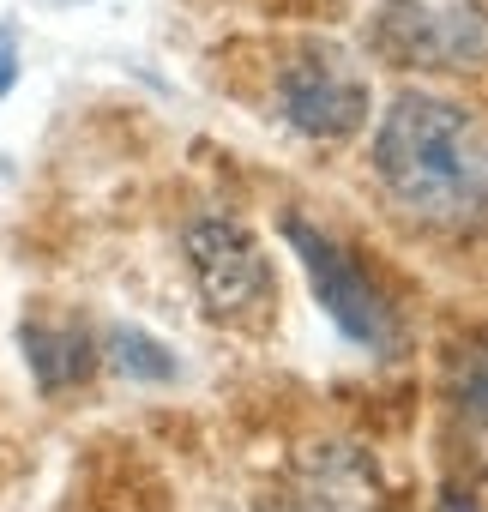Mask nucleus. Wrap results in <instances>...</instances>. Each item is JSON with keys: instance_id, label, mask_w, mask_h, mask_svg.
I'll return each instance as SVG.
<instances>
[{"instance_id": "obj_1", "label": "nucleus", "mask_w": 488, "mask_h": 512, "mask_svg": "<svg viewBox=\"0 0 488 512\" xmlns=\"http://www.w3.org/2000/svg\"><path fill=\"white\" fill-rule=\"evenodd\" d=\"M374 175L398 211L446 235H488V121L434 91H398L374 127Z\"/></svg>"}, {"instance_id": "obj_5", "label": "nucleus", "mask_w": 488, "mask_h": 512, "mask_svg": "<svg viewBox=\"0 0 488 512\" xmlns=\"http://www.w3.org/2000/svg\"><path fill=\"white\" fill-rule=\"evenodd\" d=\"M374 49L392 67H458L488 55V25L464 7H428V0H380Z\"/></svg>"}, {"instance_id": "obj_6", "label": "nucleus", "mask_w": 488, "mask_h": 512, "mask_svg": "<svg viewBox=\"0 0 488 512\" xmlns=\"http://www.w3.org/2000/svg\"><path fill=\"white\" fill-rule=\"evenodd\" d=\"M19 350H25V368H31V380H37L43 398H61L67 386H85L91 368L103 362L97 356V338L79 320H61V314L55 320L49 314H31L19 326Z\"/></svg>"}, {"instance_id": "obj_8", "label": "nucleus", "mask_w": 488, "mask_h": 512, "mask_svg": "<svg viewBox=\"0 0 488 512\" xmlns=\"http://www.w3.org/2000/svg\"><path fill=\"white\" fill-rule=\"evenodd\" d=\"M13 85H19V25L0 19V103H7Z\"/></svg>"}, {"instance_id": "obj_4", "label": "nucleus", "mask_w": 488, "mask_h": 512, "mask_svg": "<svg viewBox=\"0 0 488 512\" xmlns=\"http://www.w3.org/2000/svg\"><path fill=\"white\" fill-rule=\"evenodd\" d=\"M278 109L296 133L308 139H350L368 127L374 85L356 73V61L332 43H308L284 73H278Z\"/></svg>"}, {"instance_id": "obj_2", "label": "nucleus", "mask_w": 488, "mask_h": 512, "mask_svg": "<svg viewBox=\"0 0 488 512\" xmlns=\"http://www.w3.org/2000/svg\"><path fill=\"white\" fill-rule=\"evenodd\" d=\"M278 229H284V241L296 247V260H302V272H308V290H314L320 314H326L350 344H362L368 356H398V350H404V320H398L392 296L362 272L356 253H350L344 241H332L326 229L302 223V217H284Z\"/></svg>"}, {"instance_id": "obj_7", "label": "nucleus", "mask_w": 488, "mask_h": 512, "mask_svg": "<svg viewBox=\"0 0 488 512\" xmlns=\"http://www.w3.org/2000/svg\"><path fill=\"white\" fill-rule=\"evenodd\" d=\"M115 374H127V380H145V386H169L175 374H181V356L163 344V338H151L145 326H127V320H115L109 332H103V350H97Z\"/></svg>"}, {"instance_id": "obj_3", "label": "nucleus", "mask_w": 488, "mask_h": 512, "mask_svg": "<svg viewBox=\"0 0 488 512\" xmlns=\"http://www.w3.org/2000/svg\"><path fill=\"white\" fill-rule=\"evenodd\" d=\"M187 241V260H193V284L205 296V314L211 320H229V326H254L278 308V278H272V260L260 235L241 223V217H193L181 229Z\"/></svg>"}, {"instance_id": "obj_9", "label": "nucleus", "mask_w": 488, "mask_h": 512, "mask_svg": "<svg viewBox=\"0 0 488 512\" xmlns=\"http://www.w3.org/2000/svg\"><path fill=\"white\" fill-rule=\"evenodd\" d=\"M440 512H482L470 494H458V488H440Z\"/></svg>"}]
</instances>
